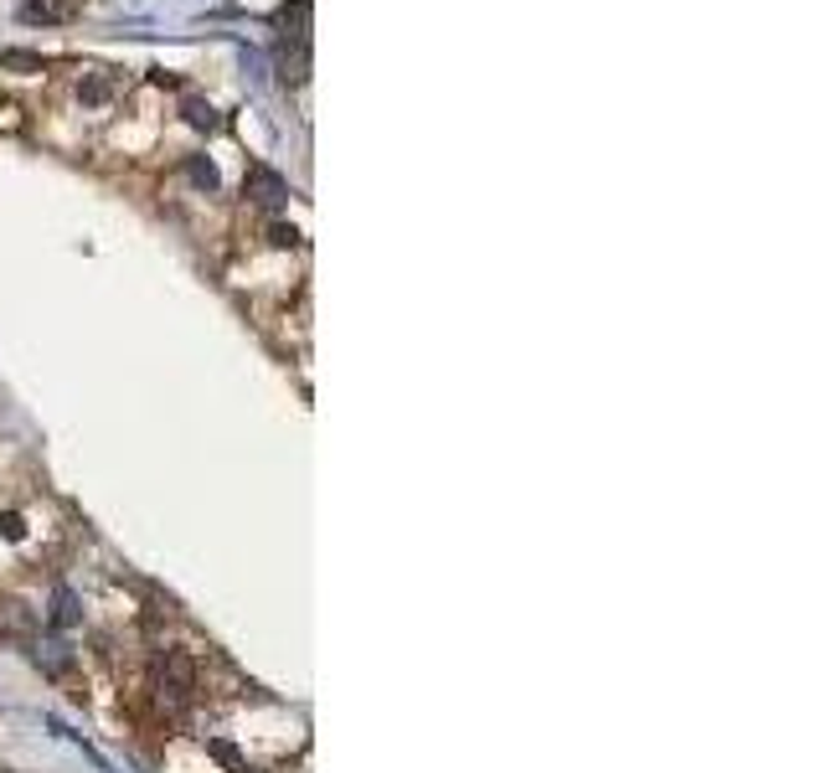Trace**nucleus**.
Returning a JSON list of instances; mask_svg holds the SVG:
<instances>
[{
	"mask_svg": "<svg viewBox=\"0 0 825 773\" xmlns=\"http://www.w3.org/2000/svg\"><path fill=\"white\" fill-rule=\"evenodd\" d=\"M78 619H83L78 593H72V588H58V593H52V630H72Z\"/></svg>",
	"mask_w": 825,
	"mask_h": 773,
	"instance_id": "6",
	"label": "nucleus"
},
{
	"mask_svg": "<svg viewBox=\"0 0 825 773\" xmlns=\"http://www.w3.org/2000/svg\"><path fill=\"white\" fill-rule=\"evenodd\" d=\"M37 665H42L52 681H68L72 665H78V650H72L68 640H58V634H52V640H37Z\"/></svg>",
	"mask_w": 825,
	"mask_h": 773,
	"instance_id": "3",
	"label": "nucleus"
},
{
	"mask_svg": "<svg viewBox=\"0 0 825 773\" xmlns=\"http://www.w3.org/2000/svg\"><path fill=\"white\" fill-rule=\"evenodd\" d=\"M114 93H119V78H114V72L93 68V72H83V78H78V99H83V103H109Z\"/></svg>",
	"mask_w": 825,
	"mask_h": 773,
	"instance_id": "4",
	"label": "nucleus"
},
{
	"mask_svg": "<svg viewBox=\"0 0 825 773\" xmlns=\"http://www.w3.org/2000/svg\"><path fill=\"white\" fill-rule=\"evenodd\" d=\"M242 191H248V201H253V206H263V212H279V206L289 201V186H284L273 171H263V165H253V171H248Z\"/></svg>",
	"mask_w": 825,
	"mask_h": 773,
	"instance_id": "2",
	"label": "nucleus"
},
{
	"mask_svg": "<svg viewBox=\"0 0 825 773\" xmlns=\"http://www.w3.org/2000/svg\"><path fill=\"white\" fill-rule=\"evenodd\" d=\"M186 175H191L197 186H207V191L217 186V165H212L207 155H191V160H186Z\"/></svg>",
	"mask_w": 825,
	"mask_h": 773,
	"instance_id": "7",
	"label": "nucleus"
},
{
	"mask_svg": "<svg viewBox=\"0 0 825 773\" xmlns=\"http://www.w3.org/2000/svg\"><path fill=\"white\" fill-rule=\"evenodd\" d=\"M197 691H201V675H197V660L186 650H155L150 660V696L166 716H186L197 706Z\"/></svg>",
	"mask_w": 825,
	"mask_h": 773,
	"instance_id": "1",
	"label": "nucleus"
},
{
	"mask_svg": "<svg viewBox=\"0 0 825 773\" xmlns=\"http://www.w3.org/2000/svg\"><path fill=\"white\" fill-rule=\"evenodd\" d=\"M181 119L191 129H201V134H217V129H222V114H217L207 99H181Z\"/></svg>",
	"mask_w": 825,
	"mask_h": 773,
	"instance_id": "5",
	"label": "nucleus"
}]
</instances>
